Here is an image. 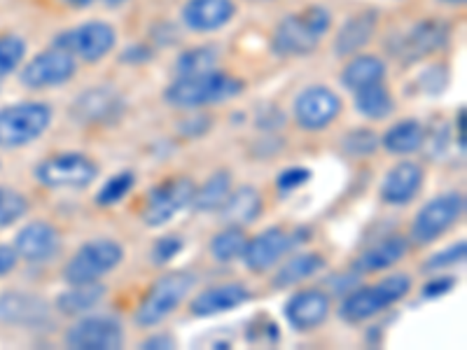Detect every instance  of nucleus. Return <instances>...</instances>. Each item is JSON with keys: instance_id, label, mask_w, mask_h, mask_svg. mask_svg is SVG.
Returning <instances> with one entry per match:
<instances>
[{"instance_id": "c03bdc74", "label": "nucleus", "mask_w": 467, "mask_h": 350, "mask_svg": "<svg viewBox=\"0 0 467 350\" xmlns=\"http://www.w3.org/2000/svg\"><path fill=\"white\" fill-rule=\"evenodd\" d=\"M140 348L145 350H171L175 348V339L171 335H152L150 339L143 341V345Z\"/></svg>"}, {"instance_id": "2f4dec72", "label": "nucleus", "mask_w": 467, "mask_h": 350, "mask_svg": "<svg viewBox=\"0 0 467 350\" xmlns=\"http://www.w3.org/2000/svg\"><path fill=\"white\" fill-rule=\"evenodd\" d=\"M245 243H248V236L244 233V229L224 227V232L213 236L208 248H211L213 260L220 262V264H229V262H236L244 257Z\"/></svg>"}, {"instance_id": "20e7f679", "label": "nucleus", "mask_w": 467, "mask_h": 350, "mask_svg": "<svg viewBox=\"0 0 467 350\" xmlns=\"http://www.w3.org/2000/svg\"><path fill=\"white\" fill-rule=\"evenodd\" d=\"M194 285H197V278L192 276L190 271H171V273L157 278L145 292L140 306L136 308V315H133L136 324L157 327L160 323H164L175 308L185 302Z\"/></svg>"}, {"instance_id": "aec40b11", "label": "nucleus", "mask_w": 467, "mask_h": 350, "mask_svg": "<svg viewBox=\"0 0 467 350\" xmlns=\"http://www.w3.org/2000/svg\"><path fill=\"white\" fill-rule=\"evenodd\" d=\"M0 320L19 327H40L49 323V304L28 292H5L0 297Z\"/></svg>"}, {"instance_id": "e433bc0d", "label": "nucleus", "mask_w": 467, "mask_h": 350, "mask_svg": "<svg viewBox=\"0 0 467 350\" xmlns=\"http://www.w3.org/2000/svg\"><path fill=\"white\" fill-rule=\"evenodd\" d=\"M381 145V139L372 129H358V131H350L348 136H344V149L353 157H369L374 154Z\"/></svg>"}, {"instance_id": "a211bd4d", "label": "nucleus", "mask_w": 467, "mask_h": 350, "mask_svg": "<svg viewBox=\"0 0 467 350\" xmlns=\"http://www.w3.org/2000/svg\"><path fill=\"white\" fill-rule=\"evenodd\" d=\"M61 248V233L52 222H31L16 233L15 250L19 260L28 264H43L52 260Z\"/></svg>"}, {"instance_id": "4468645a", "label": "nucleus", "mask_w": 467, "mask_h": 350, "mask_svg": "<svg viewBox=\"0 0 467 350\" xmlns=\"http://www.w3.org/2000/svg\"><path fill=\"white\" fill-rule=\"evenodd\" d=\"M341 112V98L337 91L323 85L306 87L295 98V122L304 131H323Z\"/></svg>"}, {"instance_id": "dca6fc26", "label": "nucleus", "mask_w": 467, "mask_h": 350, "mask_svg": "<svg viewBox=\"0 0 467 350\" xmlns=\"http://www.w3.org/2000/svg\"><path fill=\"white\" fill-rule=\"evenodd\" d=\"M70 115L78 124L110 127L124 115V98L112 87H91L75 98Z\"/></svg>"}, {"instance_id": "c756f323", "label": "nucleus", "mask_w": 467, "mask_h": 350, "mask_svg": "<svg viewBox=\"0 0 467 350\" xmlns=\"http://www.w3.org/2000/svg\"><path fill=\"white\" fill-rule=\"evenodd\" d=\"M356 94V110L367 119H388L395 110L393 94L388 91L383 82H374L362 89L353 91Z\"/></svg>"}, {"instance_id": "9b49d317", "label": "nucleus", "mask_w": 467, "mask_h": 350, "mask_svg": "<svg viewBox=\"0 0 467 350\" xmlns=\"http://www.w3.org/2000/svg\"><path fill=\"white\" fill-rule=\"evenodd\" d=\"M75 73H78V58L54 45L52 49H45L24 66L19 80L26 89H49L70 82Z\"/></svg>"}, {"instance_id": "37998d69", "label": "nucleus", "mask_w": 467, "mask_h": 350, "mask_svg": "<svg viewBox=\"0 0 467 350\" xmlns=\"http://www.w3.org/2000/svg\"><path fill=\"white\" fill-rule=\"evenodd\" d=\"M16 262H19L16 250L10 248V245H0V276L10 273V271L16 266Z\"/></svg>"}, {"instance_id": "a878e982", "label": "nucleus", "mask_w": 467, "mask_h": 350, "mask_svg": "<svg viewBox=\"0 0 467 350\" xmlns=\"http://www.w3.org/2000/svg\"><path fill=\"white\" fill-rule=\"evenodd\" d=\"M325 266H327V262H325V257L320 255V252H299V255L290 257V260L274 273L271 285L276 287V290H287V287L302 285L308 278L318 276Z\"/></svg>"}, {"instance_id": "393cba45", "label": "nucleus", "mask_w": 467, "mask_h": 350, "mask_svg": "<svg viewBox=\"0 0 467 350\" xmlns=\"http://www.w3.org/2000/svg\"><path fill=\"white\" fill-rule=\"evenodd\" d=\"M377 26L379 15L374 10L350 16L335 37L337 57H353V54L360 52L362 47H367L369 40L374 37V33H377Z\"/></svg>"}, {"instance_id": "b1692460", "label": "nucleus", "mask_w": 467, "mask_h": 350, "mask_svg": "<svg viewBox=\"0 0 467 350\" xmlns=\"http://www.w3.org/2000/svg\"><path fill=\"white\" fill-rule=\"evenodd\" d=\"M409 252V239L402 233H393L386 241H379L369 250H365L356 262H353V273L362 276V273H377V271H386L402 262Z\"/></svg>"}, {"instance_id": "8fccbe9b", "label": "nucleus", "mask_w": 467, "mask_h": 350, "mask_svg": "<svg viewBox=\"0 0 467 350\" xmlns=\"http://www.w3.org/2000/svg\"><path fill=\"white\" fill-rule=\"evenodd\" d=\"M103 3H106L108 7H119V5H124L127 0H103Z\"/></svg>"}, {"instance_id": "9d476101", "label": "nucleus", "mask_w": 467, "mask_h": 350, "mask_svg": "<svg viewBox=\"0 0 467 350\" xmlns=\"http://www.w3.org/2000/svg\"><path fill=\"white\" fill-rule=\"evenodd\" d=\"M117 33L110 24L106 22H87L80 26L70 28V31L58 33L54 45L66 52L73 54L75 58H82L87 64H96L103 57L115 49Z\"/></svg>"}, {"instance_id": "6e6552de", "label": "nucleus", "mask_w": 467, "mask_h": 350, "mask_svg": "<svg viewBox=\"0 0 467 350\" xmlns=\"http://www.w3.org/2000/svg\"><path fill=\"white\" fill-rule=\"evenodd\" d=\"M36 178L49 190H82L99 178V166L80 152L54 154L37 164Z\"/></svg>"}, {"instance_id": "7ed1b4c3", "label": "nucleus", "mask_w": 467, "mask_h": 350, "mask_svg": "<svg viewBox=\"0 0 467 350\" xmlns=\"http://www.w3.org/2000/svg\"><path fill=\"white\" fill-rule=\"evenodd\" d=\"M411 285H414L411 276H407V273H393V276L383 278V281L374 283V285L356 287L341 302V320H346L350 324L365 323V320L374 318V315L390 308L393 304L402 302L409 292H411Z\"/></svg>"}, {"instance_id": "f03ea898", "label": "nucleus", "mask_w": 467, "mask_h": 350, "mask_svg": "<svg viewBox=\"0 0 467 350\" xmlns=\"http://www.w3.org/2000/svg\"><path fill=\"white\" fill-rule=\"evenodd\" d=\"M241 91H244V82L239 77L211 70V73L192 75V77H178L164 91V98L169 106L181 108V110H197V108L229 101Z\"/></svg>"}, {"instance_id": "79ce46f5", "label": "nucleus", "mask_w": 467, "mask_h": 350, "mask_svg": "<svg viewBox=\"0 0 467 350\" xmlns=\"http://www.w3.org/2000/svg\"><path fill=\"white\" fill-rule=\"evenodd\" d=\"M181 129L185 136H190V139H194V136H203V133L211 129V117H194V119H190V122H181Z\"/></svg>"}, {"instance_id": "2eb2a0df", "label": "nucleus", "mask_w": 467, "mask_h": 350, "mask_svg": "<svg viewBox=\"0 0 467 350\" xmlns=\"http://www.w3.org/2000/svg\"><path fill=\"white\" fill-rule=\"evenodd\" d=\"M449 43V26L441 19H423V22L414 24L407 33H400L398 43L390 45V52L400 58V61H420V58L431 57L437 49H441Z\"/></svg>"}, {"instance_id": "72a5a7b5", "label": "nucleus", "mask_w": 467, "mask_h": 350, "mask_svg": "<svg viewBox=\"0 0 467 350\" xmlns=\"http://www.w3.org/2000/svg\"><path fill=\"white\" fill-rule=\"evenodd\" d=\"M133 185H136V175H133L131 170L115 173L112 178H108L106 185L99 190V194H96V203L103 208L117 206V203L124 201V199L129 197V191L133 190Z\"/></svg>"}, {"instance_id": "09e8293b", "label": "nucleus", "mask_w": 467, "mask_h": 350, "mask_svg": "<svg viewBox=\"0 0 467 350\" xmlns=\"http://www.w3.org/2000/svg\"><path fill=\"white\" fill-rule=\"evenodd\" d=\"M64 3L70 7H89L94 0H64Z\"/></svg>"}, {"instance_id": "473e14b6", "label": "nucleus", "mask_w": 467, "mask_h": 350, "mask_svg": "<svg viewBox=\"0 0 467 350\" xmlns=\"http://www.w3.org/2000/svg\"><path fill=\"white\" fill-rule=\"evenodd\" d=\"M220 61V54L215 47H192L182 52L175 61L178 77H192V75H203L215 70Z\"/></svg>"}, {"instance_id": "ea45409f", "label": "nucleus", "mask_w": 467, "mask_h": 350, "mask_svg": "<svg viewBox=\"0 0 467 350\" xmlns=\"http://www.w3.org/2000/svg\"><path fill=\"white\" fill-rule=\"evenodd\" d=\"M311 170L302 169V166H292V169H285L281 175L276 178V187L281 191H295L299 187L306 185L311 180Z\"/></svg>"}, {"instance_id": "5701e85b", "label": "nucleus", "mask_w": 467, "mask_h": 350, "mask_svg": "<svg viewBox=\"0 0 467 350\" xmlns=\"http://www.w3.org/2000/svg\"><path fill=\"white\" fill-rule=\"evenodd\" d=\"M218 215L224 227H248L262 215V194L250 185L229 191V197L218 208Z\"/></svg>"}, {"instance_id": "f8f14e48", "label": "nucleus", "mask_w": 467, "mask_h": 350, "mask_svg": "<svg viewBox=\"0 0 467 350\" xmlns=\"http://www.w3.org/2000/svg\"><path fill=\"white\" fill-rule=\"evenodd\" d=\"M64 344L73 350H117L124 345L122 323L110 315H89L70 324Z\"/></svg>"}, {"instance_id": "6ab92c4d", "label": "nucleus", "mask_w": 467, "mask_h": 350, "mask_svg": "<svg viewBox=\"0 0 467 350\" xmlns=\"http://www.w3.org/2000/svg\"><path fill=\"white\" fill-rule=\"evenodd\" d=\"M423 169L416 161H398L388 170L381 182V201L388 206H407L416 199V194L423 187Z\"/></svg>"}, {"instance_id": "c9c22d12", "label": "nucleus", "mask_w": 467, "mask_h": 350, "mask_svg": "<svg viewBox=\"0 0 467 350\" xmlns=\"http://www.w3.org/2000/svg\"><path fill=\"white\" fill-rule=\"evenodd\" d=\"M28 211V201L15 190L0 187V229L10 227L16 220L24 218Z\"/></svg>"}, {"instance_id": "423d86ee", "label": "nucleus", "mask_w": 467, "mask_h": 350, "mask_svg": "<svg viewBox=\"0 0 467 350\" xmlns=\"http://www.w3.org/2000/svg\"><path fill=\"white\" fill-rule=\"evenodd\" d=\"M124 248L112 239H96L82 245L64 269V281L68 285L99 283L112 269L122 264Z\"/></svg>"}, {"instance_id": "49530a36", "label": "nucleus", "mask_w": 467, "mask_h": 350, "mask_svg": "<svg viewBox=\"0 0 467 350\" xmlns=\"http://www.w3.org/2000/svg\"><path fill=\"white\" fill-rule=\"evenodd\" d=\"M150 57H152V54H150L148 47H139V45H136V47H129L127 52L122 54V61H133V64H140V61H150Z\"/></svg>"}, {"instance_id": "bb28decb", "label": "nucleus", "mask_w": 467, "mask_h": 350, "mask_svg": "<svg viewBox=\"0 0 467 350\" xmlns=\"http://www.w3.org/2000/svg\"><path fill=\"white\" fill-rule=\"evenodd\" d=\"M106 297V285L101 283H85V285H70L57 297V311L61 315H85L96 308Z\"/></svg>"}, {"instance_id": "1a4fd4ad", "label": "nucleus", "mask_w": 467, "mask_h": 350, "mask_svg": "<svg viewBox=\"0 0 467 350\" xmlns=\"http://www.w3.org/2000/svg\"><path fill=\"white\" fill-rule=\"evenodd\" d=\"M465 215V197L461 191H446L431 199L411 222V241L416 245H428L446 233Z\"/></svg>"}, {"instance_id": "c85d7f7f", "label": "nucleus", "mask_w": 467, "mask_h": 350, "mask_svg": "<svg viewBox=\"0 0 467 350\" xmlns=\"http://www.w3.org/2000/svg\"><path fill=\"white\" fill-rule=\"evenodd\" d=\"M381 145L386 152L398 154V157L419 152L425 145L423 124H420L419 119H402V122L393 124V127L383 133Z\"/></svg>"}, {"instance_id": "f3484780", "label": "nucleus", "mask_w": 467, "mask_h": 350, "mask_svg": "<svg viewBox=\"0 0 467 350\" xmlns=\"http://www.w3.org/2000/svg\"><path fill=\"white\" fill-rule=\"evenodd\" d=\"M329 311H332V299L318 287L295 292L283 306V315L295 332H311L320 327L329 318Z\"/></svg>"}, {"instance_id": "58836bf2", "label": "nucleus", "mask_w": 467, "mask_h": 350, "mask_svg": "<svg viewBox=\"0 0 467 350\" xmlns=\"http://www.w3.org/2000/svg\"><path fill=\"white\" fill-rule=\"evenodd\" d=\"M465 255H467V243L465 241H458V243H453L451 248H446V250H441V252H437V255H432L431 260L425 262L423 264V269L425 271H444V269H449V266H456V264H461L462 260H465Z\"/></svg>"}, {"instance_id": "7c9ffc66", "label": "nucleus", "mask_w": 467, "mask_h": 350, "mask_svg": "<svg viewBox=\"0 0 467 350\" xmlns=\"http://www.w3.org/2000/svg\"><path fill=\"white\" fill-rule=\"evenodd\" d=\"M232 191V173L227 169L215 170V173L194 191V199H192V206L199 212H215L224 203V199L229 197Z\"/></svg>"}, {"instance_id": "4be33fe9", "label": "nucleus", "mask_w": 467, "mask_h": 350, "mask_svg": "<svg viewBox=\"0 0 467 350\" xmlns=\"http://www.w3.org/2000/svg\"><path fill=\"white\" fill-rule=\"evenodd\" d=\"M234 15V0H187L182 7V24L194 33H211L227 26Z\"/></svg>"}, {"instance_id": "cd10ccee", "label": "nucleus", "mask_w": 467, "mask_h": 350, "mask_svg": "<svg viewBox=\"0 0 467 350\" xmlns=\"http://www.w3.org/2000/svg\"><path fill=\"white\" fill-rule=\"evenodd\" d=\"M386 80V64L372 54H358L341 70V85L348 91H358L367 85Z\"/></svg>"}, {"instance_id": "a19ab883", "label": "nucleus", "mask_w": 467, "mask_h": 350, "mask_svg": "<svg viewBox=\"0 0 467 350\" xmlns=\"http://www.w3.org/2000/svg\"><path fill=\"white\" fill-rule=\"evenodd\" d=\"M456 287V278L451 276H437L432 281H428L423 285V297L425 299H437V297H444L449 292Z\"/></svg>"}, {"instance_id": "4c0bfd02", "label": "nucleus", "mask_w": 467, "mask_h": 350, "mask_svg": "<svg viewBox=\"0 0 467 350\" xmlns=\"http://www.w3.org/2000/svg\"><path fill=\"white\" fill-rule=\"evenodd\" d=\"M182 250H185V239H182L181 233H166V236L154 241L152 252H150V255H152L154 264L164 266L181 255Z\"/></svg>"}, {"instance_id": "3c124183", "label": "nucleus", "mask_w": 467, "mask_h": 350, "mask_svg": "<svg viewBox=\"0 0 467 350\" xmlns=\"http://www.w3.org/2000/svg\"><path fill=\"white\" fill-rule=\"evenodd\" d=\"M444 3H449V5H461V3H465V0H444Z\"/></svg>"}, {"instance_id": "412c9836", "label": "nucleus", "mask_w": 467, "mask_h": 350, "mask_svg": "<svg viewBox=\"0 0 467 350\" xmlns=\"http://www.w3.org/2000/svg\"><path fill=\"white\" fill-rule=\"evenodd\" d=\"M248 299L250 292L245 285H241V283H223V285L199 292L197 297L190 302V314L194 318H213V315L227 314V311L244 306Z\"/></svg>"}, {"instance_id": "de8ad7c7", "label": "nucleus", "mask_w": 467, "mask_h": 350, "mask_svg": "<svg viewBox=\"0 0 467 350\" xmlns=\"http://www.w3.org/2000/svg\"><path fill=\"white\" fill-rule=\"evenodd\" d=\"M465 115H467V110H465V108H461V110H458V117H456V124H458V148H461L462 152H465Z\"/></svg>"}, {"instance_id": "f704fd0d", "label": "nucleus", "mask_w": 467, "mask_h": 350, "mask_svg": "<svg viewBox=\"0 0 467 350\" xmlns=\"http://www.w3.org/2000/svg\"><path fill=\"white\" fill-rule=\"evenodd\" d=\"M26 57V43L15 33L0 36V77L10 75L12 70L19 68V64Z\"/></svg>"}, {"instance_id": "a18cd8bd", "label": "nucleus", "mask_w": 467, "mask_h": 350, "mask_svg": "<svg viewBox=\"0 0 467 350\" xmlns=\"http://www.w3.org/2000/svg\"><path fill=\"white\" fill-rule=\"evenodd\" d=\"M274 110H276V106H266L265 110L260 112V117H257V124H260L262 129H276V127H281L283 122H285V117H276V119H274Z\"/></svg>"}, {"instance_id": "0eeeda50", "label": "nucleus", "mask_w": 467, "mask_h": 350, "mask_svg": "<svg viewBox=\"0 0 467 350\" xmlns=\"http://www.w3.org/2000/svg\"><path fill=\"white\" fill-rule=\"evenodd\" d=\"M194 191H197V185H194L192 178H185V175H181V178H166L161 185L152 187V190L148 191L140 220H143L145 227L150 229L164 227V224H169L178 212H182L187 206H192Z\"/></svg>"}, {"instance_id": "603ef678", "label": "nucleus", "mask_w": 467, "mask_h": 350, "mask_svg": "<svg viewBox=\"0 0 467 350\" xmlns=\"http://www.w3.org/2000/svg\"><path fill=\"white\" fill-rule=\"evenodd\" d=\"M257 3H265V0H257Z\"/></svg>"}, {"instance_id": "f257e3e1", "label": "nucleus", "mask_w": 467, "mask_h": 350, "mask_svg": "<svg viewBox=\"0 0 467 350\" xmlns=\"http://www.w3.org/2000/svg\"><path fill=\"white\" fill-rule=\"evenodd\" d=\"M329 26H332V15L327 7H304L278 24L271 37V49L278 57H306L318 47Z\"/></svg>"}, {"instance_id": "39448f33", "label": "nucleus", "mask_w": 467, "mask_h": 350, "mask_svg": "<svg viewBox=\"0 0 467 350\" xmlns=\"http://www.w3.org/2000/svg\"><path fill=\"white\" fill-rule=\"evenodd\" d=\"M47 103H15L0 110V148L16 149L40 139L52 124Z\"/></svg>"}, {"instance_id": "ddd939ff", "label": "nucleus", "mask_w": 467, "mask_h": 350, "mask_svg": "<svg viewBox=\"0 0 467 350\" xmlns=\"http://www.w3.org/2000/svg\"><path fill=\"white\" fill-rule=\"evenodd\" d=\"M302 241H306V236H299L297 232H285L281 227L265 229L262 233H257L255 239H248L241 260L245 262L250 271L265 273L271 266H276Z\"/></svg>"}]
</instances>
